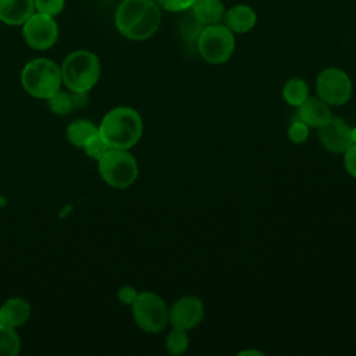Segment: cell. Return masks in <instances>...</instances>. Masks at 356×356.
<instances>
[{
    "label": "cell",
    "mask_w": 356,
    "mask_h": 356,
    "mask_svg": "<svg viewBox=\"0 0 356 356\" xmlns=\"http://www.w3.org/2000/svg\"><path fill=\"white\" fill-rule=\"evenodd\" d=\"M114 24L124 38L146 40L160 28L161 8L154 0H122L115 10Z\"/></svg>",
    "instance_id": "1"
},
{
    "label": "cell",
    "mask_w": 356,
    "mask_h": 356,
    "mask_svg": "<svg viewBox=\"0 0 356 356\" xmlns=\"http://www.w3.org/2000/svg\"><path fill=\"white\" fill-rule=\"evenodd\" d=\"M143 121L140 114L127 106L111 108L99 125V135L110 149L129 150L142 138Z\"/></svg>",
    "instance_id": "2"
},
{
    "label": "cell",
    "mask_w": 356,
    "mask_h": 356,
    "mask_svg": "<svg viewBox=\"0 0 356 356\" xmlns=\"http://www.w3.org/2000/svg\"><path fill=\"white\" fill-rule=\"evenodd\" d=\"M61 79L68 90L88 93L100 78V61L89 50H75L70 53L61 67Z\"/></svg>",
    "instance_id": "3"
},
{
    "label": "cell",
    "mask_w": 356,
    "mask_h": 356,
    "mask_svg": "<svg viewBox=\"0 0 356 356\" xmlns=\"http://www.w3.org/2000/svg\"><path fill=\"white\" fill-rule=\"evenodd\" d=\"M63 83L60 67L50 58L39 57L28 61L21 71V85L33 97L47 100Z\"/></svg>",
    "instance_id": "4"
},
{
    "label": "cell",
    "mask_w": 356,
    "mask_h": 356,
    "mask_svg": "<svg viewBox=\"0 0 356 356\" xmlns=\"http://www.w3.org/2000/svg\"><path fill=\"white\" fill-rule=\"evenodd\" d=\"M97 164L102 179L115 189L129 188L139 174L136 159L124 149H108Z\"/></svg>",
    "instance_id": "5"
},
{
    "label": "cell",
    "mask_w": 356,
    "mask_h": 356,
    "mask_svg": "<svg viewBox=\"0 0 356 356\" xmlns=\"http://www.w3.org/2000/svg\"><path fill=\"white\" fill-rule=\"evenodd\" d=\"M199 56L211 65L227 63L235 50V33L222 22L206 25L196 40Z\"/></svg>",
    "instance_id": "6"
},
{
    "label": "cell",
    "mask_w": 356,
    "mask_h": 356,
    "mask_svg": "<svg viewBox=\"0 0 356 356\" xmlns=\"http://www.w3.org/2000/svg\"><path fill=\"white\" fill-rule=\"evenodd\" d=\"M131 307L136 325L145 332L157 334L168 324V307L156 292H139Z\"/></svg>",
    "instance_id": "7"
},
{
    "label": "cell",
    "mask_w": 356,
    "mask_h": 356,
    "mask_svg": "<svg viewBox=\"0 0 356 356\" xmlns=\"http://www.w3.org/2000/svg\"><path fill=\"white\" fill-rule=\"evenodd\" d=\"M316 93L331 107L346 104L353 93L350 76L338 67L321 70L316 78Z\"/></svg>",
    "instance_id": "8"
},
{
    "label": "cell",
    "mask_w": 356,
    "mask_h": 356,
    "mask_svg": "<svg viewBox=\"0 0 356 356\" xmlns=\"http://www.w3.org/2000/svg\"><path fill=\"white\" fill-rule=\"evenodd\" d=\"M22 36L31 49L47 50L58 39V25L54 17L35 11L22 24Z\"/></svg>",
    "instance_id": "9"
},
{
    "label": "cell",
    "mask_w": 356,
    "mask_h": 356,
    "mask_svg": "<svg viewBox=\"0 0 356 356\" xmlns=\"http://www.w3.org/2000/svg\"><path fill=\"white\" fill-rule=\"evenodd\" d=\"M204 313V303L199 296L185 295L168 307V324L171 328L191 331L202 323Z\"/></svg>",
    "instance_id": "10"
},
{
    "label": "cell",
    "mask_w": 356,
    "mask_h": 356,
    "mask_svg": "<svg viewBox=\"0 0 356 356\" xmlns=\"http://www.w3.org/2000/svg\"><path fill=\"white\" fill-rule=\"evenodd\" d=\"M318 140L321 146L334 154H342L350 145V125L341 117H331L318 128Z\"/></svg>",
    "instance_id": "11"
},
{
    "label": "cell",
    "mask_w": 356,
    "mask_h": 356,
    "mask_svg": "<svg viewBox=\"0 0 356 356\" xmlns=\"http://www.w3.org/2000/svg\"><path fill=\"white\" fill-rule=\"evenodd\" d=\"M221 22L234 33H246L254 28L257 14L250 6L239 3L225 10Z\"/></svg>",
    "instance_id": "12"
},
{
    "label": "cell",
    "mask_w": 356,
    "mask_h": 356,
    "mask_svg": "<svg viewBox=\"0 0 356 356\" xmlns=\"http://www.w3.org/2000/svg\"><path fill=\"white\" fill-rule=\"evenodd\" d=\"M298 108L296 117L306 122L310 128H320L332 117L331 106L318 96H309Z\"/></svg>",
    "instance_id": "13"
},
{
    "label": "cell",
    "mask_w": 356,
    "mask_h": 356,
    "mask_svg": "<svg viewBox=\"0 0 356 356\" xmlns=\"http://www.w3.org/2000/svg\"><path fill=\"white\" fill-rule=\"evenodd\" d=\"M31 317V305L22 298H10L0 306V324L11 328L24 325Z\"/></svg>",
    "instance_id": "14"
},
{
    "label": "cell",
    "mask_w": 356,
    "mask_h": 356,
    "mask_svg": "<svg viewBox=\"0 0 356 356\" xmlns=\"http://www.w3.org/2000/svg\"><path fill=\"white\" fill-rule=\"evenodd\" d=\"M33 13V0H0V21L7 25H22Z\"/></svg>",
    "instance_id": "15"
},
{
    "label": "cell",
    "mask_w": 356,
    "mask_h": 356,
    "mask_svg": "<svg viewBox=\"0 0 356 356\" xmlns=\"http://www.w3.org/2000/svg\"><path fill=\"white\" fill-rule=\"evenodd\" d=\"M191 10L203 25H211L222 21L227 8L221 0H195Z\"/></svg>",
    "instance_id": "16"
},
{
    "label": "cell",
    "mask_w": 356,
    "mask_h": 356,
    "mask_svg": "<svg viewBox=\"0 0 356 356\" xmlns=\"http://www.w3.org/2000/svg\"><path fill=\"white\" fill-rule=\"evenodd\" d=\"M96 135H99V127L88 120H75L67 127V139L75 147L82 149Z\"/></svg>",
    "instance_id": "17"
},
{
    "label": "cell",
    "mask_w": 356,
    "mask_h": 356,
    "mask_svg": "<svg viewBox=\"0 0 356 356\" xmlns=\"http://www.w3.org/2000/svg\"><path fill=\"white\" fill-rule=\"evenodd\" d=\"M309 96V85L302 78H289L282 86V97L292 107H299Z\"/></svg>",
    "instance_id": "18"
},
{
    "label": "cell",
    "mask_w": 356,
    "mask_h": 356,
    "mask_svg": "<svg viewBox=\"0 0 356 356\" xmlns=\"http://www.w3.org/2000/svg\"><path fill=\"white\" fill-rule=\"evenodd\" d=\"M86 93H78V92H61L58 90L54 93L51 97H49V106L53 113L56 114H68L71 113L75 107L81 106V99H83Z\"/></svg>",
    "instance_id": "19"
},
{
    "label": "cell",
    "mask_w": 356,
    "mask_h": 356,
    "mask_svg": "<svg viewBox=\"0 0 356 356\" xmlns=\"http://www.w3.org/2000/svg\"><path fill=\"white\" fill-rule=\"evenodd\" d=\"M181 18H179V24H178V28H179V32L182 35V38L188 42V43H195L196 46V40L199 38V33L202 32V29L206 26L203 25L196 17L195 14L192 13L191 8L185 10L181 13Z\"/></svg>",
    "instance_id": "20"
},
{
    "label": "cell",
    "mask_w": 356,
    "mask_h": 356,
    "mask_svg": "<svg viewBox=\"0 0 356 356\" xmlns=\"http://www.w3.org/2000/svg\"><path fill=\"white\" fill-rule=\"evenodd\" d=\"M21 349V339L15 328L0 324V356H17Z\"/></svg>",
    "instance_id": "21"
},
{
    "label": "cell",
    "mask_w": 356,
    "mask_h": 356,
    "mask_svg": "<svg viewBox=\"0 0 356 356\" xmlns=\"http://www.w3.org/2000/svg\"><path fill=\"white\" fill-rule=\"evenodd\" d=\"M164 345H165V349L170 355H172V356L184 355L189 348L188 331L171 328V331L165 337Z\"/></svg>",
    "instance_id": "22"
},
{
    "label": "cell",
    "mask_w": 356,
    "mask_h": 356,
    "mask_svg": "<svg viewBox=\"0 0 356 356\" xmlns=\"http://www.w3.org/2000/svg\"><path fill=\"white\" fill-rule=\"evenodd\" d=\"M309 135H310V127L302 120H299L298 117L289 124L286 129V136L289 142L293 145L305 143L309 139Z\"/></svg>",
    "instance_id": "23"
},
{
    "label": "cell",
    "mask_w": 356,
    "mask_h": 356,
    "mask_svg": "<svg viewBox=\"0 0 356 356\" xmlns=\"http://www.w3.org/2000/svg\"><path fill=\"white\" fill-rule=\"evenodd\" d=\"M35 11L50 17L58 15L65 6V0H33Z\"/></svg>",
    "instance_id": "24"
},
{
    "label": "cell",
    "mask_w": 356,
    "mask_h": 356,
    "mask_svg": "<svg viewBox=\"0 0 356 356\" xmlns=\"http://www.w3.org/2000/svg\"><path fill=\"white\" fill-rule=\"evenodd\" d=\"M82 149L88 157H90L93 160H99L110 147L106 145V142L102 139L100 135H96Z\"/></svg>",
    "instance_id": "25"
},
{
    "label": "cell",
    "mask_w": 356,
    "mask_h": 356,
    "mask_svg": "<svg viewBox=\"0 0 356 356\" xmlns=\"http://www.w3.org/2000/svg\"><path fill=\"white\" fill-rule=\"evenodd\" d=\"M154 1L161 10L171 11V13H182L191 8L195 0H154Z\"/></svg>",
    "instance_id": "26"
},
{
    "label": "cell",
    "mask_w": 356,
    "mask_h": 356,
    "mask_svg": "<svg viewBox=\"0 0 356 356\" xmlns=\"http://www.w3.org/2000/svg\"><path fill=\"white\" fill-rule=\"evenodd\" d=\"M345 171L356 179V143H352L343 153Z\"/></svg>",
    "instance_id": "27"
},
{
    "label": "cell",
    "mask_w": 356,
    "mask_h": 356,
    "mask_svg": "<svg viewBox=\"0 0 356 356\" xmlns=\"http://www.w3.org/2000/svg\"><path fill=\"white\" fill-rule=\"evenodd\" d=\"M138 293H139V292H138L134 286H131V285H124V286H121V288L118 289L117 296H118V299H120L121 303L131 306V305L134 303V300L136 299Z\"/></svg>",
    "instance_id": "28"
},
{
    "label": "cell",
    "mask_w": 356,
    "mask_h": 356,
    "mask_svg": "<svg viewBox=\"0 0 356 356\" xmlns=\"http://www.w3.org/2000/svg\"><path fill=\"white\" fill-rule=\"evenodd\" d=\"M238 355L245 356V355H256V356H263L264 353L261 350H254V349H246V350H241L238 352Z\"/></svg>",
    "instance_id": "29"
},
{
    "label": "cell",
    "mask_w": 356,
    "mask_h": 356,
    "mask_svg": "<svg viewBox=\"0 0 356 356\" xmlns=\"http://www.w3.org/2000/svg\"><path fill=\"white\" fill-rule=\"evenodd\" d=\"M350 140L352 143H356V127H350Z\"/></svg>",
    "instance_id": "30"
}]
</instances>
